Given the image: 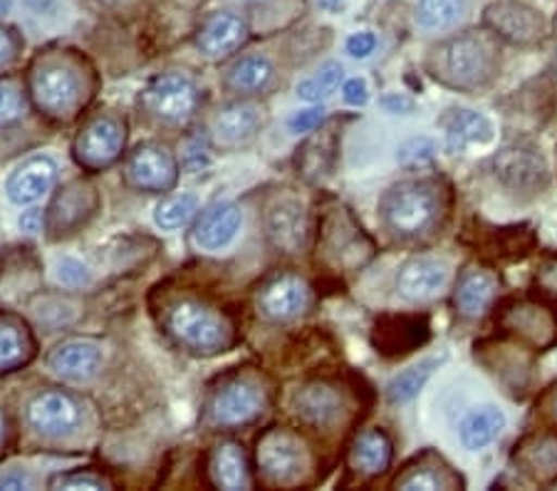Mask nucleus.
I'll return each instance as SVG.
<instances>
[{"mask_svg": "<svg viewBox=\"0 0 557 491\" xmlns=\"http://www.w3.org/2000/svg\"><path fill=\"white\" fill-rule=\"evenodd\" d=\"M429 67L448 87L466 93L488 87L500 67L498 38L488 28L451 35L431 50Z\"/></svg>", "mask_w": 557, "mask_h": 491, "instance_id": "nucleus-1", "label": "nucleus"}, {"mask_svg": "<svg viewBox=\"0 0 557 491\" xmlns=\"http://www.w3.org/2000/svg\"><path fill=\"white\" fill-rule=\"evenodd\" d=\"M164 328L178 347L201 357L226 353L233 343L228 320L196 298L174 300L164 312Z\"/></svg>", "mask_w": 557, "mask_h": 491, "instance_id": "nucleus-2", "label": "nucleus"}, {"mask_svg": "<svg viewBox=\"0 0 557 491\" xmlns=\"http://www.w3.org/2000/svg\"><path fill=\"white\" fill-rule=\"evenodd\" d=\"M70 58H45L35 62L28 85L38 110L52 120H70L89 97L85 75Z\"/></svg>", "mask_w": 557, "mask_h": 491, "instance_id": "nucleus-3", "label": "nucleus"}, {"mask_svg": "<svg viewBox=\"0 0 557 491\" xmlns=\"http://www.w3.org/2000/svg\"><path fill=\"white\" fill-rule=\"evenodd\" d=\"M384 226L399 238H419L438 223L442 199L431 182L394 184L380 204Z\"/></svg>", "mask_w": 557, "mask_h": 491, "instance_id": "nucleus-4", "label": "nucleus"}, {"mask_svg": "<svg viewBox=\"0 0 557 491\" xmlns=\"http://www.w3.org/2000/svg\"><path fill=\"white\" fill-rule=\"evenodd\" d=\"M139 107L161 124H186L199 110V89L186 75H159L141 89Z\"/></svg>", "mask_w": 557, "mask_h": 491, "instance_id": "nucleus-5", "label": "nucleus"}, {"mask_svg": "<svg viewBox=\"0 0 557 491\" xmlns=\"http://www.w3.org/2000/svg\"><path fill=\"white\" fill-rule=\"evenodd\" d=\"M258 469L271 484H295L308 471L310 454L298 434L287 430H268L256 446Z\"/></svg>", "mask_w": 557, "mask_h": 491, "instance_id": "nucleus-6", "label": "nucleus"}, {"mask_svg": "<svg viewBox=\"0 0 557 491\" xmlns=\"http://www.w3.org/2000/svg\"><path fill=\"white\" fill-rule=\"evenodd\" d=\"M483 25L513 45H535L547 35L545 15L525 0H493L483 11Z\"/></svg>", "mask_w": 557, "mask_h": 491, "instance_id": "nucleus-7", "label": "nucleus"}, {"mask_svg": "<svg viewBox=\"0 0 557 491\" xmlns=\"http://www.w3.org/2000/svg\"><path fill=\"white\" fill-rule=\"evenodd\" d=\"M127 134H124V124L102 114V118L89 120L83 130H79L72 151H75L77 164L87 169V172H102V169L112 167L120 159Z\"/></svg>", "mask_w": 557, "mask_h": 491, "instance_id": "nucleus-8", "label": "nucleus"}, {"mask_svg": "<svg viewBox=\"0 0 557 491\" xmlns=\"http://www.w3.org/2000/svg\"><path fill=\"white\" fill-rule=\"evenodd\" d=\"M265 407L263 392L250 380H228L213 392L209 402V422L221 430L250 425Z\"/></svg>", "mask_w": 557, "mask_h": 491, "instance_id": "nucleus-9", "label": "nucleus"}, {"mask_svg": "<svg viewBox=\"0 0 557 491\" xmlns=\"http://www.w3.org/2000/svg\"><path fill=\"white\" fill-rule=\"evenodd\" d=\"M322 251L339 268H357L370 261L372 241L362 234L347 209H332L322 223Z\"/></svg>", "mask_w": 557, "mask_h": 491, "instance_id": "nucleus-10", "label": "nucleus"}, {"mask_svg": "<svg viewBox=\"0 0 557 491\" xmlns=\"http://www.w3.org/2000/svg\"><path fill=\"white\" fill-rule=\"evenodd\" d=\"M25 419H28L30 430L42 437H70L83 422V413H79L77 402L65 392L50 390L40 392L28 402Z\"/></svg>", "mask_w": 557, "mask_h": 491, "instance_id": "nucleus-11", "label": "nucleus"}, {"mask_svg": "<svg viewBox=\"0 0 557 491\" xmlns=\"http://www.w3.org/2000/svg\"><path fill=\"white\" fill-rule=\"evenodd\" d=\"M127 179L134 189L161 194L174 189L176 184V162L172 151L157 145V142H144L129 155Z\"/></svg>", "mask_w": 557, "mask_h": 491, "instance_id": "nucleus-12", "label": "nucleus"}, {"mask_svg": "<svg viewBox=\"0 0 557 491\" xmlns=\"http://www.w3.org/2000/svg\"><path fill=\"white\" fill-rule=\"evenodd\" d=\"M97 209V196L95 189H89L83 182H70L67 186H62L60 194L52 201L50 213H48V229L52 231V236H67L75 234L79 226L92 219V213Z\"/></svg>", "mask_w": 557, "mask_h": 491, "instance_id": "nucleus-13", "label": "nucleus"}, {"mask_svg": "<svg viewBox=\"0 0 557 491\" xmlns=\"http://www.w3.org/2000/svg\"><path fill=\"white\" fill-rule=\"evenodd\" d=\"M55 179L58 164L50 157H30L8 174L5 196L15 207H30L52 189Z\"/></svg>", "mask_w": 557, "mask_h": 491, "instance_id": "nucleus-14", "label": "nucleus"}, {"mask_svg": "<svg viewBox=\"0 0 557 491\" xmlns=\"http://www.w3.org/2000/svg\"><path fill=\"white\" fill-rule=\"evenodd\" d=\"M308 303H310L308 283L290 273L275 275L273 281H268L263 285V291H260L258 296L260 312H263L265 318L275 320V323H285V320L298 318L300 312L308 310Z\"/></svg>", "mask_w": 557, "mask_h": 491, "instance_id": "nucleus-15", "label": "nucleus"}, {"mask_svg": "<svg viewBox=\"0 0 557 491\" xmlns=\"http://www.w3.org/2000/svg\"><path fill=\"white\" fill-rule=\"evenodd\" d=\"M493 169H496L500 182L513 186V189H535L547 176L543 157L525 145L503 147L493 159Z\"/></svg>", "mask_w": 557, "mask_h": 491, "instance_id": "nucleus-16", "label": "nucleus"}, {"mask_svg": "<svg viewBox=\"0 0 557 491\" xmlns=\"http://www.w3.org/2000/svg\"><path fill=\"white\" fill-rule=\"evenodd\" d=\"M429 341V320L419 316H389L374 328V347L386 357H399Z\"/></svg>", "mask_w": 557, "mask_h": 491, "instance_id": "nucleus-17", "label": "nucleus"}, {"mask_svg": "<svg viewBox=\"0 0 557 491\" xmlns=\"http://www.w3.org/2000/svg\"><path fill=\"white\" fill-rule=\"evenodd\" d=\"M244 211L233 201H215L201 213L194 226V241L206 251H221L238 236Z\"/></svg>", "mask_w": 557, "mask_h": 491, "instance_id": "nucleus-18", "label": "nucleus"}, {"mask_svg": "<svg viewBox=\"0 0 557 491\" xmlns=\"http://www.w3.org/2000/svg\"><path fill=\"white\" fill-rule=\"evenodd\" d=\"M246 40H248V28L244 17H238L236 13H228V11L213 13L211 17H206L199 35H196V45H199V50L211 60L228 58L231 52H236Z\"/></svg>", "mask_w": 557, "mask_h": 491, "instance_id": "nucleus-19", "label": "nucleus"}, {"mask_svg": "<svg viewBox=\"0 0 557 491\" xmlns=\"http://www.w3.org/2000/svg\"><path fill=\"white\" fill-rule=\"evenodd\" d=\"M345 400L343 392L330 382H310L300 388L293 397V409L305 425L312 427H332L343 415Z\"/></svg>", "mask_w": 557, "mask_h": 491, "instance_id": "nucleus-20", "label": "nucleus"}, {"mask_svg": "<svg viewBox=\"0 0 557 491\" xmlns=\"http://www.w3.org/2000/svg\"><path fill=\"white\" fill-rule=\"evenodd\" d=\"M500 326L535 347H547L557 337V326L550 310L533 306V303H513L500 316Z\"/></svg>", "mask_w": 557, "mask_h": 491, "instance_id": "nucleus-21", "label": "nucleus"}, {"mask_svg": "<svg viewBox=\"0 0 557 491\" xmlns=\"http://www.w3.org/2000/svg\"><path fill=\"white\" fill-rule=\"evenodd\" d=\"M268 238L283 254H298L305 244V211L295 199H281L268 209Z\"/></svg>", "mask_w": 557, "mask_h": 491, "instance_id": "nucleus-22", "label": "nucleus"}, {"mask_svg": "<svg viewBox=\"0 0 557 491\" xmlns=\"http://www.w3.org/2000/svg\"><path fill=\"white\" fill-rule=\"evenodd\" d=\"M448 281V271L444 263L434 261V258H414L399 271L397 289L407 300H431L444 291Z\"/></svg>", "mask_w": 557, "mask_h": 491, "instance_id": "nucleus-23", "label": "nucleus"}, {"mask_svg": "<svg viewBox=\"0 0 557 491\" xmlns=\"http://www.w3.org/2000/svg\"><path fill=\"white\" fill-rule=\"evenodd\" d=\"M50 370H55L60 378L83 382L95 378L102 368V351L95 343L70 341L58 345L48 357Z\"/></svg>", "mask_w": 557, "mask_h": 491, "instance_id": "nucleus-24", "label": "nucleus"}, {"mask_svg": "<svg viewBox=\"0 0 557 491\" xmlns=\"http://www.w3.org/2000/svg\"><path fill=\"white\" fill-rule=\"evenodd\" d=\"M258 127H260L258 107L248 105V102H236V105L223 107V110L219 112V118L213 120L215 145L226 147V149L244 147L256 137Z\"/></svg>", "mask_w": 557, "mask_h": 491, "instance_id": "nucleus-25", "label": "nucleus"}, {"mask_svg": "<svg viewBox=\"0 0 557 491\" xmlns=\"http://www.w3.org/2000/svg\"><path fill=\"white\" fill-rule=\"evenodd\" d=\"M516 462L530 479L555 481L557 479V434H530L516 446Z\"/></svg>", "mask_w": 557, "mask_h": 491, "instance_id": "nucleus-26", "label": "nucleus"}, {"mask_svg": "<svg viewBox=\"0 0 557 491\" xmlns=\"http://www.w3.org/2000/svg\"><path fill=\"white\" fill-rule=\"evenodd\" d=\"M337 159V124L332 122L327 127H322L320 132H314L312 137L305 142V145L298 149V172L310 179V182H318V179L327 176L335 167Z\"/></svg>", "mask_w": 557, "mask_h": 491, "instance_id": "nucleus-27", "label": "nucleus"}, {"mask_svg": "<svg viewBox=\"0 0 557 491\" xmlns=\"http://www.w3.org/2000/svg\"><path fill=\"white\" fill-rule=\"evenodd\" d=\"M209 475L215 487L228 491L250 489V484H253L246 454L236 442H223L215 446L209 457Z\"/></svg>", "mask_w": 557, "mask_h": 491, "instance_id": "nucleus-28", "label": "nucleus"}, {"mask_svg": "<svg viewBox=\"0 0 557 491\" xmlns=\"http://www.w3.org/2000/svg\"><path fill=\"white\" fill-rule=\"evenodd\" d=\"M498 281L488 271H466L456 283V310L463 318H481L496 298Z\"/></svg>", "mask_w": 557, "mask_h": 491, "instance_id": "nucleus-29", "label": "nucleus"}, {"mask_svg": "<svg viewBox=\"0 0 557 491\" xmlns=\"http://www.w3.org/2000/svg\"><path fill=\"white\" fill-rule=\"evenodd\" d=\"M394 489H456L461 487V479H458L446 464L436 457V454H424L414 464H409L401 475L394 479Z\"/></svg>", "mask_w": 557, "mask_h": 491, "instance_id": "nucleus-30", "label": "nucleus"}, {"mask_svg": "<svg viewBox=\"0 0 557 491\" xmlns=\"http://www.w3.org/2000/svg\"><path fill=\"white\" fill-rule=\"evenodd\" d=\"M446 147L451 151H466L473 145H486L493 137L491 122L479 112L454 110L444 118Z\"/></svg>", "mask_w": 557, "mask_h": 491, "instance_id": "nucleus-31", "label": "nucleus"}, {"mask_svg": "<svg viewBox=\"0 0 557 491\" xmlns=\"http://www.w3.org/2000/svg\"><path fill=\"white\" fill-rule=\"evenodd\" d=\"M349 462L359 475H382L392 462V442L382 430H367L355 440L349 450Z\"/></svg>", "mask_w": 557, "mask_h": 491, "instance_id": "nucleus-32", "label": "nucleus"}, {"mask_svg": "<svg viewBox=\"0 0 557 491\" xmlns=\"http://www.w3.org/2000/svg\"><path fill=\"white\" fill-rule=\"evenodd\" d=\"M35 341L17 320L0 318V375L13 372L30 363Z\"/></svg>", "mask_w": 557, "mask_h": 491, "instance_id": "nucleus-33", "label": "nucleus"}, {"mask_svg": "<svg viewBox=\"0 0 557 491\" xmlns=\"http://www.w3.org/2000/svg\"><path fill=\"white\" fill-rule=\"evenodd\" d=\"M506 427V415L498 407H479L461 422V442L469 452H481L496 440Z\"/></svg>", "mask_w": 557, "mask_h": 491, "instance_id": "nucleus-34", "label": "nucleus"}, {"mask_svg": "<svg viewBox=\"0 0 557 491\" xmlns=\"http://www.w3.org/2000/svg\"><path fill=\"white\" fill-rule=\"evenodd\" d=\"M273 75L275 70L271 65V60L263 56H248V58H240L236 65L228 70L226 85L228 89H233V93L250 95V93H260V89L271 85Z\"/></svg>", "mask_w": 557, "mask_h": 491, "instance_id": "nucleus-35", "label": "nucleus"}, {"mask_svg": "<svg viewBox=\"0 0 557 491\" xmlns=\"http://www.w3.org/2000/svg\"><path fill=\"white\" fill-rule=\"evenodd\" d=\"M466 15H469V0H419L417 3V23L431 33L451 30Z\"/></svg>", "mask_w": 557, "mask_h": 491, "instance_id": "nucleus-36", "label": "nucleus"}, {"mask_svg": "<svg viewBox=\"0 0 557 491\" xmlns=\"http://www.w3.org/2000/svg\"><path fill=\"white\" fill-rule=\"evenodd\" d=\"M442 365V357H426L417 365H411L409 370L399 372L389 385H386V400L394 402V405H401V402H409L411 397H417L421 390H424L426 382L431 380V375Z\"/></svg>", "mask_w": 557, "mask_h": 491, "instance_id": "nucleus-37", "label": "nucleus"}, {"mask_svg": "<svg viewBox=\"0 0 557 491\" xmlns=\"http://www.w3.org/2000/svg\"><path fill=\"white\" fill-rule=\"evenodd\" d=\"M345 77V67L339 62H325L312 77L298 85V97L305 102H322L335 93Z\"/></svg>", "mask_w": 557, "mask_h": 491, "instance_id": "nucleus-38", "label": "nucleus"}, {"mask_svg": "<svg viewBox=\"0 0 557 491\" xmlns=\"http://www.w3.org/2000/svg\"><path fill=\"white\" fill-rule=\"evenodd\" d=\"M196 207H199V201H196L194 194L169 196V199L161 201L154 211L157 226H161L164 231L182 229L184 223H188V219L194 217Z\"/></svg>", "mask_w": 557, "mask_h": 491, "instance_id": "nucleus-39", "label": "nucleus"}, {"mask_svg": "<svg viewBox=\"0 0 557 491\" xmlns=\"http://www.w3.org/2000/svg\"><path fill=\"white\" fill-rule=\"evenodd\" d=\"M434 157H436V145L434 139L429 137H414L404 142L397 151V162L401 167H426L434 162Z\"/></svg>", "mask_w": 557, "mask_h": 491, "instance_id": "nucleus-40", "label": "nucleus"}, {"mask_svg": "<svg viewBox=\"0 0 557 491\" xmlns=\"http://www.w3.org/2000/svg\"><path fill=\"white\" fill-rule=\"evenodd\" d=\"M52 489H107L110 484L102 477L83 475V471H72V475H58L50 479Z\"/></svg>", "mask_w": 557, "mask_h": 491, "instance_id": "nucleus-41", "label": "nucleus"}, {"mask_svg": "<svg viewBox=\"0 0 557 491\" xmlns=\"http://www.w3.org/2000/svg\"><path fill=\"white\" fill-rule=\"evenodd\" d=\"M58 281L62 285H72V289H77V285L89 283V271L83 263L75 261V258H62L58 263Z\"/></svg>", "mask_w": 557, "mask_h": 491, "instance_id": "nucleus-42", "label": "nucleus"}, {"mask_svg": "<svg viewBox=\"0 0 557 491\" xmlns=\"http://www.w3.org/2000/svg\"><path fill=\"white\" fill-rule=\"evenodd\" d=\"M17 52H21V38L13 28L0 23V73L8 70L17 60Z\"/></svg>", "mask_w": 557, "mask_h": 491, "instance_id": "nucleus-43", "label": "nucleus"}, {"mask_svg": "<svg viewBox=\"0 0 557 491\" xmlns=\"http://www.w3.org/2000/svg\"><path fill=\"white\" fill-rule=\"evenodd\" d=\"M23 114V97L15 87H0V124L15 122Z\"/></svg>", "mask_w": 557, "mask_h": 491, "instance_id": "nucleus-44", "label": "nucleus"}, {"mask_svg": "<svg viewBox=\"0 0 557 491\" xmlns=\"http://www.w3.org/2000/svg\"><path fill=\"white\" fill-rule=\"evenodd\" d=\"M325 120V110L322 107H308V110H300L295 112L290 118V132L295 134H308L314 132Z\"/></svg>", "mask_w": 557, "mask_h": 491, "instance_id": "nucleus-45", "label": "nucleus"}, {"mask_svg": "<svg viewBox=\"0 0 557 491\" xmlns=\"http://www.w3.org/2000/svg\"><path fill=\"white\" fill-rule=\"evenodd\" d=\"M374 48H376V35L370 33V30L355 33V35H349V38H347V52L357 60L370 58Z\"/></svg>", "mask_w": 557, "mask_h": 491, "instance_id": "nucleus-46", "label": "nucleus"}, {"mask_svg": "<svg viewBox=\"0 0 557 491\" xmlns=\"http://www.w3.org/2000/svg\"><path fill=\"white\" fill-rule=\"evenodd\" d=\"M343 95H345V102L349 105H364L367 100H370V89H367V83L362 77H352L347 79L345 87H343Z\"/></svg>", "mask_w": 557, "mask_h": 491, "instance_id": "nucleus-47", "label": "nucleus"}, {"mask_svg": "<svg viewBox=\"0 0 557 491\" xmlns=\"http://www.w3.org/2000/svg\"><path fill=\"white\" fill-rule=\"evenodd\" d=\"M382 105L386 112H397V114H409L414 110V100H409L407 95H399V93L382 97Z\"/></svg>", "mask_w": 557, "mask_h": 491, "instance_id": "nucleus-48", "label": "nucleus"}, {"mask_svg": "<svg viewBox=\"0 0 557 491\" xmlns=\"http://www.w3.org/2000/svg\"><path fill=\"white\" fill-rule=\"evenodd\" d=\"M42 221H45V217L40 209H28V211H23V217L17 223H21V229L25 231V234H38V231H42Z\"/></svg>", "mask_w": 557, "mask_h": 491, "instance_id": "nucleus-49", "label": "nucleus"}, {"mask_svg": "<svg viewBox=\"0 0 557 491\" xmlns=\"http://www.w3.org/2000/svg\"><path fill=\"white\" fill-rule=\"evenodd\" d=\"M33 479L25 471H8L0 477V489H30Z\"/></svg>", "mask_w": 557, "mask_h": 491, "instance_id": "nucleus-50", "label": "nucleus"}, {"mask_svg": "<svg viewBox=\"0 0 557 491\" xmlns=\"http://www.w3.org/2000/svg\"><path fill=\"white\" fill-rule=\"evenodd\" d=\"M541 283H543V289H545L547 293H553V296L557 298V263L545 268Z\"/></svg>", "mask_w": 557, "mask_h": 491, "instance_id": "nucleus-51", "label": "nucleus"}, {"mask_svg": "<svg viewBox=\"0 0 557 491\" xmlns=\"http://www.w3.org/2000/svg\"><path fill=\"white\" fill-rule=\"evenodd\" d=\"M543 402H545V413H547V417H550L553 422H557V385L550 388V392H547Z\"/></svg>", "mask_w": 557, "mask_h": 491, "instance_id": "nucleus-52", "label": "nucleus"}, {"mask_svg": "<svg viewBox=\"0 0 557 491\" xmlns=\"http://www.w3.org/2000/svg\"><path fill=\"white\" fill-rule=\"evenodd\" d=\"M58 0H25V5L30 8V11H35V13H45V11H50L52 5H55Z\"/></svg>", "mask_w": 557, "mask_h": 491, "instance_id": "nucleus-53", "label": "nucleus"}, {"mask_svg": "<svg viewBox=\"0 0 557 491\" xmlns=\"http://www.w3.org/2000/svg\"><path fill=\"white\" fill-rule=\"evenodd\" d=\"M5 440H8V422H5L3 413H0V454H3V450H5Z\"/></svg>", "mask_w": 557, "mask_h": 491, "instance_id": "nucleus-54", "label": "nucleus"}, {"mask_svg": "<svg viewBox=\"0 0 557 491\" xmlns=\"http://www.w3.org/2000/svg\"><path fill=\"white\" fill-rule=\"evenodd\" d=\"M339 5H343V0H320V8H325V11H335Z\"/></svg>", "mask_w": 557, "mask_h": 491, "instance_id": "nucleus-55", "label": "nucleus"}, {"mask_svg": "<svg viewBox=\"0 0 557 491\" xmlns=\"http://www.w3.org/2000/svg\"><path fill=\"white\" fill-rule=\"evenodd\" d=\"M555 35H557V23H555Z\"/></svg>", "mask_w": 557, "mask_h": 491, "instance_id": "nucleus-56", "label": "nucleus"}]
</instances>
